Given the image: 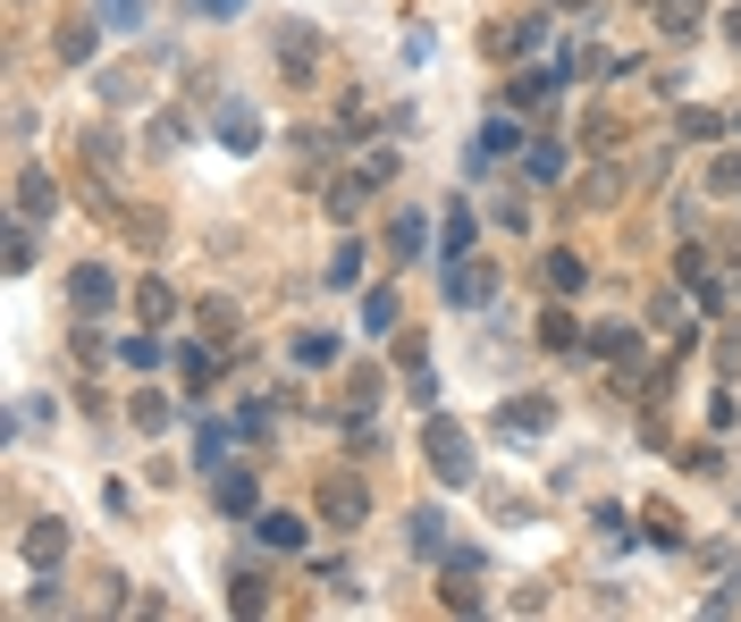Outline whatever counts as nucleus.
<instances>
[{
    "label": "nucleus",
    "mask_w": 741,
    "mask_h": 622,
    "mask_svg": "<svg viewBox=\"0 0 741 622\" xmlns=\"http://www.w3.org/2000/svg\"><path fill=\"white\" fill-rule=\"evenodd\" d=\"M68 555V522H35L26 530V564H59Z\"/></svg>",
    "instance_id": "0eeeda50"
},
{
    "label": "nucleus",
    "mask_w": 741,
    "mask_h": 622,
    "mask_svg": "<svg viewBox=\"0 0 741 622\" xmlns=\"http://www.w3.org/2000/svg\"><path fill=\"white\" fill-rule=\"evenodd\" d=\"M641 522H649V539H657V547H683V513H674V505H649Z\"/></svg>",
    "instance_id": "aec40b11"
},
{
    "label": "nucleus",
    "mask_w": 741,
    "mask_h": 622,
    "mask_svg": "<svg viewBox=\"0 0 741 622\" xmlns=\"http://www.w3.org/2000/svg\"><path fill=\"white\" fill-rule=\"evenodd\" d=\"M194 328H203V337H236V303L228 295H203V303H194Z\"/></svg>",
    "instance_id": "1a4fd4ad"
},
{
    "label": "nucleus",
    "mask_w": 741,
    "mask_h": 622,
    "mask_svg": "<svg viewBox=\"0 0 741 622\" xmlns=\"http://www.w3.org/2000/svg\"><path fill=\"white\" fill-rule=\"evenodd\" d=\"M118 227H127V236H135L144 253H153L160 236H169V219H160V210H118Z\"/></svg>",
    "instance_id": "dca6fc26"
},
{
    "label": "nucleus",
    "mask_w": 741,
    "mask_h": 622,
    "mask_svg": "<svg viewBox=\"0 0 741 622\" xmlns=\"http://www.w3.org/2000/svg\"><path fill=\"white\" fill-rule=\"evenodd\" d=\"M724 42H733V51H741V9H724Z\"/></svg>",
    "instance_id": "2f4dec72"
},
{
    "label": "nucleus",
    "mask_w": 741,
    "mask_h": 622,
    "mask_svg": "<svg viewBox=\"0 0 741 622\" xmlns=\"http://www.w3.org/2000/svg\"><path fill=\"white\" fill-rule=\"evenodd\" d=\"M700 18H708L700 0H657V34L665 42H691V34H700Z\"/></svg>",
    "instance_id": "423d86ee"
},
{
    "label": "nucleus",
    "mask_w": 741,
    "mask_h": 622,
    "mask_svg": "<svg viewBox=\"0 0 741 622\" xmlns=\"http://www.w3.org/2000/svg\"><path fill=\"white\" fill-rule=\"evenodd\" d=\"M362 328H371V337L397 328V286H371V295H362Z\"/></svg>",
    "instance_id": "9d476101"
},
{
    "label": "nucleus",
    "mask_w": 741,
    "mask_h": 622,
    "mask_svg": "<svg viewBox=\"0 0 741 622\" xmlns=\"http://www.w3.org/2000/svg\"><path fill=\"white\" fill-rule=\"evenodd\" d=\"M589 354H598V362H632V328H624V320L589 328Z\"/></svg>",
    "instance_id": "2eb2a0df"
},
{
    "label": "nucleus",
    "mask_w": 741,
    "mask_h": 622,
    "mask_svg": "<svg viewBox=\"0 0 741 622\" xmlns=\"http://www.w3.org/2000/svg\"><path fill=\"white\" fill-rule=\"evenodd\" d=\"M211 378H220V362H211V354H194V345H186V387H194V396H203Z\"/></svg>",
    "instance_id": "c756f323"
},
{
    "label": "nucleus",
    "mask_w": 741,
    "mask_h": 622,
    "mask_svg": "<svg viewBox=\"0 0 741 622\" xmlns=\"http://www.w3.org/2000/svg\"><path fill=\"white\" fill-rule=\"evenodd\" d=\"M321 522L329 530H362V522H371V488H362L354 472H329L321 480Z\"/></svg>",
    "instance_id": "f257e3e1"
},
{
    "label": "nucleus",
    "mask_w": 741,
    "mask_h": 622,
    "mask_svg": "<svg viewBox=\"0 0 741 622\" xmlns=\"http://www.w3.org/2000/svg\"><path fill=\"white\" fill-rule=\"evenodd\" d=\"M447 253H472V210H464V203L447 210Z\"/></svg>",
    "instance_id": "c85d7f7f"
},
{
    "label": "nucleus",
    "mask_w": 741,
    "mask_h": 622,
    "mask_svg": "<svg viewBox=\"0 0 741 622\" xmlns=\"http://www.w3.org/2000/svg\"><path fill=\"white\" fill-rule=\"evenodd\" d=\"M582 278H589L582 253H548V286H556V295H582Z\"/></svg>",
    "instance_id": "4468645a"
},
{
    "label": "nucleus",
    "mask_w": 741,
    "mask_h": 622,
    "mask_svg": "<svg viewBox=\"0 0 741 622\" xmlns=\"http://www.w3.org/2000/svg\"><path fill=\"white\" fill-rule=\"evenodd\" d=\"M708 194H724V203L741 194V151H716V160H708Z\"/></svg>",
    "instance_id": "f3484780"
},
{
    "label": "nucleus",
    "mask_w": 741,
    "mask_h": 622,
    "mask_svg": "<svg viewBox=\"0 0 741 622\" xmlns=\"http://www.w3.org/2000/svg\"><path fill=\"white\" fill-rule=\"evenodd\" d=\"M194 9H203V18H236V0H194Z\"/></svg>",
    "instance_id": "7c9ffc66"
},
{
    "label": "nucleus",
    "mask_w": 741,
    "mask_h": 622,
    "mask_svg": "<svg viewBox=\"0 0 741 622\" xmlns=\"http://www.w3.org/2000/svg\"><path fill=\"white\" fill-rule=\"evenodd\" d=\"M615 194H624V177H615V169H589L582 186H573V203H582V210H598V203H615Z\"/></svg>",
    "instance_id": "f8f14e48"
},
{
    "label": "nucleus",
    "mask_w": 741,
    "mask_h": 622,
    "mask_svg": "<svg viewBox=\"0 0 741 622\" xmlns=\"http://www.w3.org/2000/svg\"><path fill=\"white\" fill-rule=\"evenodd\" d=\"M9 269H35V219L9 227Z\"/></svg>",
    "instance_id": "a878e982"
},
{
    "label": "nucleus",
    "mask_w": 741,
    "mask_h": 622,
    "mask_svg": "<svg viewBox=\"0 0 741 622\" xmlns=\"http://www.w3.org/2000/svg\"><path fill=\"white\" fill-rule=\"evenodd\" d=\"M262 539L270 547H304V522H295V513H262Z\"/></svg>",
    "instance_id": "5701e85b"
},
{
    "label": "nucleus",
    "mask_w": 741,
    "mask_h": 622,
    "mask_svg": "<svg viewBox=\"0 0 741 622\" xmlns=\"http://www.w3.org/2000/svg\"><path fill=\"white\" fill-rule=\"evenodd\" d=\"M539 337H548L556 354H565V345H582V328H573V312H548V320H539Z\"/></svg>",
    "instance_id": "bb28decb"
},
{
    "label": "nucleus",
    "mask_w": 741,
    "mask_h": 622,
    "mask_svg": "<svg viewBox=\"0 0 741 622\" xmlns=\"http://www.w3.org/2000/svg\"><path fill=\"white\" fill-rule=\"evenodd\" d=\"M59 59H68V68H77V59H94V26H59V42H51Z\"/></svg>",
    "instance_id": "b1692460"
},
{
    "label": "nucleus",
    "mask_w": 741,
    "mask_h": 622,
    "mask_svg": "<svg viewBox=\"0 0 741 622\" xmlns=\"http://www.w3.org/2000/svg\"><path fill=\"white\" fill-rule=\"evenodd\" d=\"M523 177L556 186V177H565V151H556V144H523Z\"/></svg>",
    "instance_id": "9b49d317"
},
{
    "label": "nucleus",
    "mask_w": 741,
    "mask_h": 622,
    "mask_svg": "<svg viewBox=\"0 0 741 622\" xmlns=\"http://www.w3.org/2000/svg\"><path fill=\"white\" fill-rule=\"evenodd\" d=\"M362 278V245H338L329 253V286H354Z\"/></svg>",
    "instance_id": "393cba45"
},
{
    "label": "nucleus",
    "mask_w": 741,
    "mask_h": 622,
    "mask_svg": "<svg viewBox=\"0 0 741 622\" xmlns=\"http://www.w3.org/2000/svg\"><path fill=\"white\" fill-rule=\"evenodd\" d=\"M447 295L456 303H489V269H447Z\"/></svg>",
    "instance_id": "412c9836"
},
{
    "label": "nucleus",
    "mask_w": 741,
    "mask_h": 622,
    "mask_svg": "<svg viewBox=\"0 0 741 622\" xmlns=\"http://www.w3.org/2000/svg\"><path fill=\"white\" fill-rule=\"evenodd\" d=\"M438 598L456 605V614H472V605H480V589H472V581H464V564H456V572H447V589H438Z\"/></svg>",
    "instance_id": "cd10ccee"
},
{
    "label": "nucleus",
    "mask_w": 741,
    "mask_h": 622,
    "mask_svg": "<svg viewBox=\"0 0 741 622\" xmlns=\"http://www.w3.org/2000/svg\"><path fill=\"white\" fill-rule=\"evenodd\" d=\"M68 303H77L85 320H101V312H110V303H118V278H110V269H101V261L68 269Z\"/></svg>",
    "instance_id": "7ed1b4c3"
},
{
    "label": "nucleus",
    "mask_w": 741,
    "mask_h": 622,
    "mask_svg": "<svg viewBox=\"0 0 741 622\" xmlns=\"http://www.w3.org/2000/svg\"><path fill=\"white\" fill-rule=\"evenodd\" d=\"M135 320H144V328H169V320H177L169 278H135Z\"/></svg>",
    "instance_id": "20e7f679"
},
{
    "label": "nucleus",
    "mask_w": 741,
    "mask_h": 622,
    "mask_svg": "<svg viewBox=\"0 0 741 622\" xmlns=\"http://www.w3.org/2000/svg\"><path fill=\"white\" fill-rule=\"evenodd\" d=\"M312 51H321V34L286 18V26H279V68H286V76H312Z\"/></svg>",
    "instance_id": "39448f33"
},
{
    "label": "nucleus",
    "mask_w": 741,
    "mask_h": 622,
    "mask_svg": "<svg viewBox=\"0 0 741 622\" xmlns=\"http://www.w3.org/2000/svg\"><path fill=\"white\" fill-rule=\"evenodd\" d=\"M51 210H59L51 177H18V219H51Z\"/></svg>",
    "instance_id": "6e6552de"
},
{
    "label": "nucleus",
    "mask_w": 741,
    "mask_h": 622,
    "mask_svg": "<svg viewBox=\"0 0 741 622\" xmlns=\"http://www.w3.org/2000/svg\"><path fill=\"white\" fill-rule=\"evenodd\" d=\"M253 496H262V488H253L245 472H220V505H228V513H253Z\"/></svg>",
    "instance_id": "4be33fe9"
},
{
    "label": "nucleus",
    "mask_w": 741,
    "mask_h": 622,
    "mask_svg": "<svg viewBox=\"0 0 741 622\" xmlns=\"http://www.w3.org/2000/svg\"><path fill=\"white\" fill-rule=\"evenodd\" d=\"M228 589H236V598H228L236 614H262V605H270V581H262V572H236Z\"/></svg>",
    "instance_id": "a211bd4d"
},
{
    "label": "nucleus",
    "mask_w": 741,
    "mask_h": 622,
    "mask_svg": "<svg viewBox=\"0 0 741 622\" xmlns=\"http://www.w3.org/2000/svg\"><path fill=\"white\" fill-rule=\"evenodd\" d=\"M421 446H430V472H438V480H472V437H464L456 421H438V413H430Z\"/></svg>",
    "instance_id": "f03ea898"
},
{
    "label": "nucleus",
    "mask_w": 741,
    "mask_h": 622,
    "mask_svg": "<svg viewBox=\"0 0 741 622\" xmlns=\"http://www.w3.org/2000/svg\"><path fill=\"white\" fill-rule=\"evenodd\" d=\"M127 413H135V430H169V396H153V387H135Z\"/></svg>",
    "instance_id": "6ab92c4d"
},
{
    "label": "nucleus",
    "mask_w": 741,
    "mask_h": 622,
    "mask_svg": "<svg viewBox=\"0 0 741 622\" xmlns=\"http://www.w3.org/2000/svg\"><path fill=\"white\" fill-rule=\"evenodd\" d=\"M724 286H733V303H741V261H733V278H724Z\"/></svg>",
    "instance_id": "473e14b6"
},
{
    "label": "nucleus",
    "mask_w": 741,
    "mask_h": 622,
    "mask_svg": "<svg viewBox=\"0 0 741 622\" xmlns=\"http://www.w3.org/2000/svg\"><path fill=\"white\" fill-rule=\"evenodd\" d=\"M548 421H556L548 396H514V404H506V430H548Z\"/></svg>",
    "instance_id": "ddd939ff"
}]
</instances>
